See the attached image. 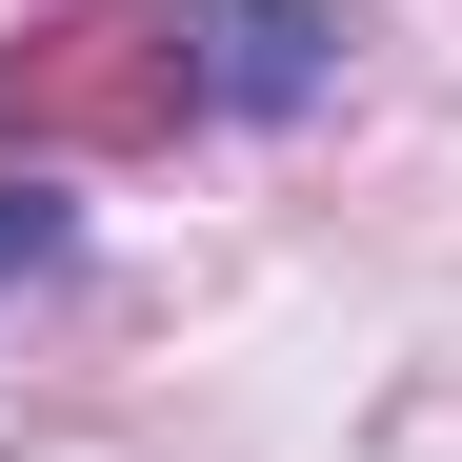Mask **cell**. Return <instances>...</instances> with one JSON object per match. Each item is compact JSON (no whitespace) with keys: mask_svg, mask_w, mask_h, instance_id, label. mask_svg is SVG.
<instances>
[{"mask_svg":"<svg viewBox=\"0 0 462 462\" xmlns=\"http://www.w3.org/2000/svg\"><path fill=\"white\" fill-rule=\"evenodd\" d=\"M181 81H201V101H242V121H282V101H322V81H342V21H301V0H221Z\"/></svg>","mask_w":462,"mask_h":462,"instance_id":"obj_1","label":"cell"},{"mask_svg":"<svg viewBox=\"0 0 462 462\" xmlns=\"http://www.w3.org/2000/svg\"><path fill=\"white\" fill-rule=\"evenodd\" d=\"M60 242H81V221H60V181H0V282H41Z\"/></svg>","mask_w":462,"mask_h":462,"instance_id":"obj_2","label":"cell"}]
</instances>
